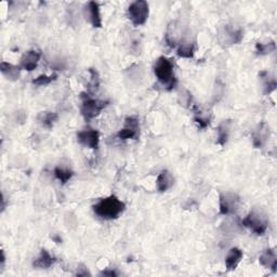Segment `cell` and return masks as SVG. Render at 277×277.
I'll return each mask as SVG.
<instances>
[{"instance_id":"1","label":"cell","mask_w":277,"mask_h":277,"mask_svg":"<svg viewBox=\"0 0 277 277\" xmlns=\"http://www.w3.org/2000/svg\"><path fill=\"white\" fill-rule=\"evenodd\" d=\"M126 210V204L116 195L101 198L94 205V212L102 220H116Z\"/></svg>"},{"instance_id":"2","label":"cell","mask_w":277,"mask_h":277,"mask_svg":"<svg viewBox=\"0 0 277 277\" xmlns=\"http://www.w3.org/2000/svg\"><path fill=\"white\" fill-rule=\"evenodd\" d=\"M154 74L158 82L168 91L173 90L177 86L178 79L174 75V65L166 56H159L153 66Z\"/></svg>"},{"instance_id":"3","label":"cell","mask_w":277,"mask_h":277,"mask_svg":"<svg viewBox=\"0 0 277 277\" xmlns=\"http://www.w3.org/2000/svg\"><path fill=\"white\" fill-rule=\"evenodd\" d=\"M240 224L244 226V228L249 229L256 235L262 236L268 229V218L262 208L255 207L251 209L248 214L241 220Z\"/></svg>"},{"instance_id":"4","label":"cell","mask_w":277,"mask_h":277,"mask_svg":"<svg viewBox=\"0 0 277 277\" xmlns=\"http://www.w3.org/2000/svg\"><path fill=\"white\" fill-rule=\"evenodd\" d=\"M108 105V101L94 99L89 94H81L80 112L87 121L96 118Z\"/></svg>"},{"instance_id":"5","label":"cell","mask_w":277,"mask_h":277,"mask_svg":"<svg viewBox=\"0 0 277 277\" xmlns=\"http://www.w3.org/2000/svg\"><path fill=\"white\" fill-rule=\"evenodd\" d=\"M127 14L134 26H141V25H144L147 22L149 6L145 0H137L128 7Z\"/></svg>"},{"instance_id":"6","label":"cell","mask_w":277,"mask_h":277,"mask_svg":"<svg viewBox=\"0 0 277 277\" xmlns=\"http://www.w3.org/2000/svg\"><path fill=\"white\" fill-rule=\"evenodd\" d=\"M240 206V197L234 192H224L219 196V212L221 216H233Z\"/></svg>"},{"instance_id":"7","label":"cell","mask_w":277,"mask_h":277,"mask_svg":"<svg viewBox=\"0 0 277 277\" xmlns=\"http://www.w3.org/2000/svg\"><path fill=\"white\" fill-rule=\"evenodd\" d=\"M120 140H137L140 137V122L138 117L129 116L125 119L124 128L117 133Z\"/></svg>"},{"instance_id":"8","label":"cell","mask_w":277,"mask_h":277,"mask_svg":"<svg viewBox=\"0 0 277 277\" xmlns=\"http://www.w3.org/2000/svg\"><path fill=\"white\" fill-rule=\"evenodd\" d=\"M77 141L85 147L98 149L100 145V133L92 128L83 129L77 133Z\"/></svg>"},{"instance_id":"9","label":"cell","mask_w":277,"mask_h":277,"mask_svg":"<svg viewBox=\"0 0 277 277\" xmlns=\"http://www.w3.org/2000/svg\"><path fill=\"white\" fill-rule=\"evenodd\" d=\"M83 15L94 27H102V18H101V10L98 3L89 2L83 8Z\"/></svg>"},{"instance_id":"10","label":"cell","mask_w":277,"mask_h":277,"mask_svg":"<svg viewBox=\"0 0 277 277\" xmlns=\"http://www.w3.org/2000/svg\"><path fill=\"white\" fill-rule=\"evenodd\" d=\"M40 58H41V52L39 51V50L32 49L29 50V51L25 52L23 56L21 57L20 67L22 70L27 71V72L35 71V69L38 66Z\"/></svg>"},{"instance_id":"11","label":"cell","mask_w":277,"mask_h":277,"mask_svg":"<svg viewBox=\"0 0 277 277\" xmlns=\"http://www.w3.org/2000/svg\"><path fill=\"white\" fill-rule=\"evenodd\" d=\"M270 138V127L266 122H261L257 126L253 133V144L256 148H262L266 145Z\"/></svg>"},{"instance_id":"12","label":"cell","mask_w":277,"mask_h":277,"mask_svg":"<svg viewBox=\"0 0 277 277\" xmlns=\"http://www.w3.org/2000/svg\"><path fill=\"white\" fill-rule=\"evenodd\" d=\"M220 36L223 38V43L226 45H237L242 40L244 33L240 28H234V26H231V25H225Z\"/></svg>"},{"instance_id":"13","label":"cell","mask_w":277,"mask_h":277,"mask_svg":"<svg viewBox=\"0 0 277 277\" xmlns=\"http://www.w3.org/2000/svg\"><path fill=\"white\" fill-rule=\"evenodd\" d=\"M55 262L56 258L50 254L48 250L43 249L40 251L38 257L34 260L33 266L35 268H39V270H48V268L53 266Z\"/></svg>"},{"instance_id":"14","label":"cell","mask_w":277,"mask_h":277,"mask_svg":"<svg viewBox=\"0 0 277 277\" xmlns=\"http://www.w3.org/2000/svg\"><path fill=\"white\" fill-rule=\"evenodd\" d=\"M259 262L267 270H271L273 273L276 272L277 267V256L274 248H267L259 257Z\"/></svg>"},{"instance_id":"15","label":"cell","mask_w":277,"mask_h":277,"mask_svg":"<svg viewBox=\"0 0 277 277\" xmlns=\"http://www.w3.org/2000/svg\"><path fill=\"white\" fill-rule=\"evenodd\" d=\"M174 184V178L169 170H163L158 174L156 180V188L159 193L169 191Z\"/></svg>"},{"instance_id":"16","label":"cell","mask_w":277,"mask_h":277,"mask_svg":"<svg viewBox=\"0 0 277 277\" xmlns=\"http://www.w3.org/2000/svg\"><path fill=\"white\" fill-rule=\"evenodd\" d=\"M242 257H244V254H242V251L239 248L234 247L230 249L225 257V266L228 268V271L236 270L242 260Z\"/></svg>"},{"instance_id":"17","label":"cell","mask_w":277,"mask_h":277,"mask_svg":"<svg viewBox=\"0 0 277 277\" xmlns=\"http://www.w3.org/2000/svg\"><path fill=\"white\" fill-rule=\"evenodd\" d=\"M0 71H2L4 76L10 81H16L21 76L22 69L20 66L13 65L8 62H2L0 64Z\"/></svg>"},{"instance_id":"18","label":"cell","mask_w":277,"mask_h":277,"mask_svg":"<svg viewBox=\"0 0 277 277\" xmlns=\"http://www.w3.org/2000/svg\"><path fill=\"white\" fill-rule=\"evenodd\" d=\"M195 50H196L195 41L182 38L177 50V54L183 58H192L195 54Z\"/></svg>"},{"instance_id":"19","label":"cell","mask_w":277,"mask_h":277,"mask_svg":"<svg viewBox=\"0 0 277 277\" xmlns=\"http://www.w3.org/2000/svg\"><path fill=\"white\" fill-rule=\"evenodd\" d=\"M181 40H182V35L179 29V26H177L175 23L172 22L169 25V27H168V30L166 34V43L171 48H175L177 45L180 44Z\"/></svg>"},{"instance_id":"20","label":"cell","mask_w":277,"mask_h":277,"mask_svg":"<svg viewBox=\"0 0 277 277\" xmlns=\"http://www.w3.org/2000/svg\"><path fill=\"white\" fill-rule=\"evenodd\" d=\"M231 124L232 122L230 120H223L219 125V127H218L217 143L221 146H224L226 143H228L229 138H230V132H231Z\"/></svg>"},{"instance_id":"21","label":"cell","mask_w":277,"mask_h":277,"mask_svg":"<svg viewBox=\"0 0 277 277\" xmlns=\"http://www.w3.org/2000/svg\"><path fill=\"white\" fill-rule=\"evenodd\" d=\"M58 119V115L53 112H43L38 115V121L47 129L53 128V126Z\"/></svg>"},{"instance_id":"22","label":"cell","mask_w":277,"mask_h":277,"mask_svg":"<svg viewBox=\"0 0 277 277\" xmlns=\"http://www.w3.org/2000/svg\"><path fill=\"white\" fill-rule=\"evenodd\" d=\"M276 50V44L274 40H268L265 43H258L256 45V52L260 56L271 54Z\"/></svg>"},{"instance_id":"23","label":"cell","mask_w":277,"mask_h":277,"mask_svg":"<svg viewBox=\"0 0 277 277\" xmlns=\"http://www.w3.org/2000/svg\"><path fill=\"white\" fill-rule=\"evenodd\" d=\"M74 175V171L69 169V168H63V167H55L54 168V177L56 180L60 181L61 184H66L69 182Z\"/></svg>"},{"instance_id":"24","label":"cell","mask_w":277,"mask_h":277,"mask_svg":"<svg viewBox=\"0 0 277 277\" xmlns=\"http://www.w3.org/2000/svg\"><path fill=\"white\" fill-rule=\"evenodd\" d=\"M88 74H89L90 79L87 83V86H88V90L90 91V94H91V92L98 91V89L100 87V75L96 69H89Z\"/></svg>"},{"instance_id":"25","label":"cell","mask_w":277,"mask_h":277,"mask_svg":"<svg viewBox=\"0 0 277 277\" xmlns=\"http://www.w3.org/2000/svg\"><path fill=\"white\" fill-rule=\"evenodd\" d=\"M210 120H211V117L209 114H206L205 112H201L199 110L195 112L194 121L198 125V127L200 129H206L209 126V124H210Z\"/></svg>"},{"instance_id":"26","label":"cell","mask_w":277,"mask_h":277,"mask_svg":"<svg viewBox=\"0 0 277 277\" xmlns=\"http://www.w3.org/2000/svg\"><path fill=\"white\" fill-rule=\"evenodd\" d=\"M56 78H57V75H56V74L50 75V76H47V75H40V76H38L37 78L34 79L32 82H33V85L39 86V87H43V86L49 85V83H51V82L54 81Z\"/></svg>"},{"instance_id":"27","label":"cell","mask_w":277,"mask_h":277,"mask_svg":"<svg viewBox=\"0 0 277 277\" xmlns=\"http://www.w3.org/2000/svg\"><path fill=\"white\" fill-rule=\"evenodd\" d=\"M266 80L264 81L263 89H264V95H270L271 92H273L276 89V80L275 78H270V77H265Z\"/></svg>"},{"instance_id":"28","label":"cell","mask_w":277,"mask_h":277,"mask_svg":"<svg viewBox=\"0 0 277 277\" xmlns=\"http://www.w3.org/2000/svg\"><path fill=\"white\" fill-rule=\"evenodd\" d=\"M100 275H103V276H111V277H115L118 275V273H117L115 270H105L103 272H101Z\"/></svg>"}]
</instances>
